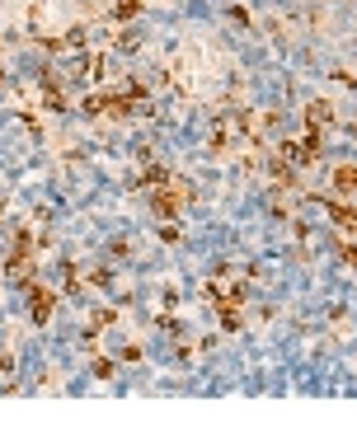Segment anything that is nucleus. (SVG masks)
I'll list each match as a JSON object with an SVG mask.
<instances>
[{"label":"nucleus","mask_w":357,"mask_h":422,"mask_svg":"<svg viewBox=\"0 0 357 422\" xmlns=\"http://www.w3.org/2000/svg\"><path fill=\"white\" fill-rule=\"evenodd\" d=\"M306 127H315V132H320V127H334V108L324 99H311L306 103Z\"/></svg>","instance_id":"423d86ee"},{"label":"nucleus","mask_w":357,"mask_h":422,"mask_svg":"<svg viewBox=\"0 0 357 422\" xmlns=\"http://www.w3.org/2000/svg\"><path fill=\"white\" fill-rule=\"evenodd\" d=\"M113 371H118V366H113L109 356H99V361H94V376H99V380H113Z\"/></svg>","instance_id":"9b49d317"},{"label":"nucleus","mask_w":357,"mask_h":422,"mask_svg":"<svg viewBox=\"0 0 357 422\" xmlns=\"http://www.w3.org/2000/svg\"><path fill=\"white\" fill-rule=\"evenodd\" d=\"M0 376H14V356L5 352V347H0Z\"/></svg>","instance_id":"f8f14e48"},{"label":"nucleus","mask_w":357,"mask_h":422,"mask_svg":"<svg viewBox=\"0 0 357 422\" xmlns=\"http://www.w3.org/2000/svg\"><path fill=\"white\" fill-rule=\"evenodd\" d=\"M282 155L291 160V165H315V160H320V132H306V136H287V141L278 145Z\"/></svg>","instance_id":"f03ea898"},{"label":"nucleus","mask_w":357,"mask_h":422,"mask_svg":"<svg viewBox=\"0 0 357 422\" xmlns=\"http://www.w3.org/2000/svg\"><path fill=\"white\" fill-rule=\"evenodd\" d=\"M61 47H85V29H66V34H61Z\"/></svg>","instance_id":"9d476101"},{"label":"nucleus","mask_w":357,"mask_h":422,"mask_svg":"<svg viewBox=\"0 0 357 422\" xmlns=\"http://www.w3.org/2000/svg\"><path fill=\"white\" fill-rule=\"evenodd\" d=\"M29 300H34V324H47L52 319V310H56V291H47V287H29Z\"/></svg>","instance_id":"20e7f679"},{"label":"nucleus","mask_w":357,"mask_h":422,"mask_svg":"<svg viewBox=\"0 0 357 422\" xmlns=\"http://www.w3.org/2000/svg\"><path fill=\"white\" fill-rule=\"evenodd\" d=\"M207 296H212V305H245V277H231V267H216Z\"/></svg>","instance_id":"f257e3e1"},{"label":"nucleus","mask_w":357,"mask_h":422,"mask_svg":"<svg viewBox=\"0 0 357 422\" xmlns=\"http://www.w3.org/2000/svg\"><path fill=\"white\" fill-rule=\"evenodd\" d=\"M165 178H169L165 169H160V165H151V169H146V174H141V188H151V192H156L160 183H165Z\"/></svg>","instance_id":"1a4fd4ad"},{"label":"nucleus","mask_w":357,"mask_h":422,"mask_svg":"<svg viewBox=\"0 0 357 422\" xmlns=\"http://www.w3.org/2000/svg\"><path fill=\"white\" fill-rule=\"evenodd\" d=\"M183 202H193V183H183V178L169 183V188H156V211L160 216H178Z\"/></svg>","instance_id":"7ed1b4c3"},{"label":"nucleus","mask_w":357,"mask_h":422,"mask_svg":"<svg viewBox=\"0 0 357 422\" xmlns=\"http://www.w3.org/2000/svg\"><path fill=\"white\" fill-rule=\"evenodd\" d=\"M329 221H334L338 230H353L357 235V211L348 207V202H329Z\"/></svg>","instance_id":"0eeeda50"},{"label":"nucleus","mask_w":357,"mask_h":422,"mask_svg":"<svg viewBox=\"0 0 357 422\" xmlns=\"http://www.w3.org/2000/svg\"><path fill=\"white\" fill-rule=\"evenodd\" d=\"M338 258H343L348 267H357V245H343V249H338Z\"/></svg>","instance_id":"ddd939ff"},{"label":"nucleus","mask_w":357,"mask_h":422,"mask_svg":"<svg viewBox=\"0 0 357 422\" xmlns=\"http://www.w3.org/2000/svg\"><path fill=\"white\" fill-rule=\"evenodd\" d=\"M329 183H334V197H357V165H338Z\"/></svg>","instance_id":"39448f33"},{"label":"nucleus","mask_w":357,"mask_h":422,"mask_svg":"<svg viewBox=\"0 0 357 422\" xmlns=\"http://www.w3.org/2000/svg\"><path fill=\"white\" fill-rule=\"evenodd\" d=\"M141 5L146 0H118V5H113V19H132V14H141Z\"/></svg>","instance_id":"6e6552de"}]
</instances>
